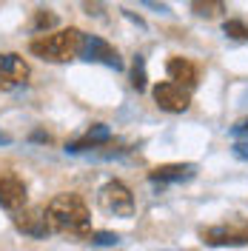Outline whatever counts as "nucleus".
<instances>
[{
	"mask_svg": "<svg viewBox=\"0 0 248 251\" xmlns=\"http://www.w3.org/2000/svg\"><path fill=\"white\" fill-rule=\"evenodd\" d=\"M49 228L54 234L72 237V240H89L92 237V214L80 194H57L46 205Z\"/></svg>",
	"mask_w": 248,
	"mask_h": 251,
	"instance_id": "nucleus-1",
	"label": "nucleus"
},
{
	"mask_svg": "<svg viewBox=\"0 0 248 251\" xmlns=\"http://www.w3.org/2000/svg\"><path fill=\"white\" fill-rule=\"evenodd\" d=\"M80 43H83L80 29H60L34 37L29 43V51L46 63H69L80 54Z\"/></svg>",
	"mask_w": 248,
	"mask_h": 251,
	"instance_id": "nucleus-2",
	"label": "nucleus"
},
{
	"mask_svg": "<svg viewBox=\"0 0 248 251\" xmlns=\"http://www.w3.org/2000/svg\"><path fill=\"white\" fill-rule=\"evenodd\" d=\"M200 240L205 246H248V220H231V223H220V226H208L200 231Z\"/></svg>",
	"mask_w": 248,
	"mask_h": 251,
	"instance_id": "nucleus-3",
	"label": "nucleus"
},
{
	"mask_svg": "<svg viewBox=\"0 0 248 251\" xmlns=\"http://www.w3.org/2000/svg\"><path fill=\"white\" fill-rule=\"evenodd\" d=\"M77 57H83V60H89V63H103L109 69H123V60H120L117 49L111 46V43H106L103 37H97V34H83Z\"/></svg>",
	"mask_w": 248,
	"mask_h": 251,
	"instance_id": "nucleus-4",
	"label": "nucleus"
},
{
	"mask_svg": "<svg viewBox=\"0 0 248 251\" xmlns=\"http://www.w3.org/2000/svg\"><path fill=\"white\" fill-rule=\"evenodd\" d=\"M29 63L23 60L15 51H6L0 54V92H12V89H20L29 83Z\"/></svg>",
	"mask_w": 248,
	"mask_h": 251,
	"instance_id": "nucleus-5",
	"label": "nucleus"
},
{
	"mask_svg": "<svg viewBox=\"0 0 248 251\" xmlns=\"http://www.w3.org/2000/svg\"><path fill=\"white\" fill-rule=\"evenodd\" d=\"M100 203L106 205V211H111L114 217H131L134 214V194L128 191L125 183L111 180L100 191Z\"/></svg>",
	"mask_w": 248,
	"mask_h": 251,
	"instance_id": "nucleus-6",
	"label": "nucleus"
},
{
	"mask_svg": "<svg viewBox=\"0 0 248 251\" xmlns=\"http://www.w3.org/2000/svg\"><path fill=\"white\" fill-rule=\"evenodd\" d=\"M26 200H29L26 183L15 172H0V208L20 211V208H26Z\"/></svg>",
	"mask_w": 248,
	"mask_h": 251,
	"instance_id": "nucleus-7",
	"label": "nucleus"
},
{
	"mask_svg": "<svg viewBox=\"0 0 248 251\" xmlns=\"http://www.w3.org/2000/svg\"><path fill=\"white\" fill-rule=\"evenodd\" d=\"M154 103L160 106L163 111H171V114H180V111H186L191 106V92L183 89V86H177V83H157L154 86Z\"/></svg>",
	"mask_w": 248,
	"mask_h": 251,
	"instance_id": "nucleus-8",
	"label": "nucleus"
},
{
	"mask_svg": "<svg viewBox=\"0 0 248 251\" xmlns=\"http://www.w3.org/2000/svg\"><path fill=\"white\" fill-rule=\"evenodd\" d=\"M15 228L26 237L43 240L46 234H51L49 220H46V208H20V211H15Z\"/></svg>",
	"mask_w": 248,
	"mask_h": 251,
	"instance_id": "nucleus-9",
	"label": "nucleus"
},
{
	"mask_svg": "<svg viewBox=\"0 0 248 251\" xmlns=\"http://www.w3.org/2000/svg\"><path fill=\"white\" fill-rule=\"evenodd\" d=\"M111 140V131H109V126H103V123H94L80 140L74 143H69L66 146V151H72V154H77V151H94V149H100V146H106V143Z\"/></svg>",
	"mask_w": 248,
	"mask_h": 251,
	"instance_id": "nucleus-10",
	"label": "nucleus"
},
{
	"mask_svg": "<svg viewBox=\"0 0 248 251\" xmlns=\"http://www.w3.org/2000/svg\"><path fill=\"white\" fill-rule=\"evenodd\" d=\"M166 72H169V80L171 83H177V86H183V89H194L197 86V66L186 57H171L169 66H166Z\"/></svg>",
	"mask_w": 248,
	"mask_h": 251,
	"instance_id": "nucleus-11",
	"label": "nucleus"
},
{
	"mask_svg": "<svg viewBox=\"0 0 248 251\" xmlns=\"http://www.w3.org/2000/svg\"><path fill=\"white\" fill-rule=\"evenodd\" d=\"M194 166L191 163H169V166H157L154 172L149 174L151 183H183V180H191L194 177Z\"/></svg>",
	"mask_w": 248,
	"mask_h": 251,
	"instance_id": "nucleus-12",
	"label": "nucleus"
},
{
	"mask_svg": "<svg viewBox=\"0 0 248 251\" xmlns=\"http://www.w3.org/2000/svg\"><path fill=\"white\" fill-rule=\"evenodd\" d=\"M191 12L197 17H205V20H214L225 12V0H191Z\"/></svg>",
	"mask_w": 248,
	"mask_h": 251,
	"instance_id": "nucleus-13",
	"label": "nucleus"
},
{
	"mask_svg": "<svg viewBox=\"0 0 248 251\" xmlns=\"http://www.w3.org/2000/svg\"><path fill=\"white\" fill-rule=\"evenodd\" d=\"M223 31H225L228 37H234V40H246L248 43V26L243 20H225V23H223Z\"/></svg>",
	"mask_w": 248,
	"mask_h": 251,
	"instance_id": "nucleus-14",
	"label": "nucleus"
},
{
	"mask_svg": "<svg viewBox=\"0 0 248 251\" xmlns=\"http://www.w3.org/2000/svg\"><path fill=\"white\" fill-rule=\"evenodd\" d=\"M51 26H57V15L54 12H37L31 20V31H46Z\"/></svg>",
	"mask_w": 248,
	"mask_h": 251,
	"instance_id": "nucleus-15",
	"label": "nucleus"
},
{
	"mask_svg": "<svg viewBox=\"0 0 248 251\" xmlns=\"http://www.w3.org/2000/svg\"><path fill=\"white\" fill-rule=\"evenodd\" d=\"M131 86L137 89V92H143L146 89V63H143V57H134V72H131Z\"/></svg>",
	"mask_w": 248,
	"mask_h": 251,
	"instance_id": "nucleus-16",
	"label": "nucleus"
},
{
	"mask_svg": "<svg viewBox=\"0 0 248 251\" xmlns=\"http://www.w3.org/2000/svg\"><path fill=\"white\" fill-rule=\"evenodd\" d=\"M117 240H120V237L109 234V231H97V234L92 231V243L94 246H117Z\"/></svg>",
	"mask_w": 248,
	"mask_h": 251,
	"instance_id": "nucleus-17",
	"label": "nucleus"
},
{
	"mask_svg": "<svg viewBox=\"0 0 248 251\" xmlns=\"http://www.w3.org/2000/svg\"><path fill=\"white\" fill-rule=\"evenodd\" d=\"M231 134L234 137H248V117L246 120H240L237 126H231Z\"/></svg>",
	"mask_w": 248,
	"mask_h": 251,
	"instance_id": "nucleus-18",
	"label": "nucleus"
},
{
	"mask_svg": "<svg viewBox=\"0 0 248 251\" xmlns=\"http://www.w3.org/2000/svg\"><path fill=\"white\" fill-rule=\"evenodd\" d=\"M234 154L240 157V160H248V146L246 143H237V146H234Z\"/></svg>",
	"mask_w": 248,
	"mask_h": 251,
	"instance_id": "nucleus-19",
	"label": "nucleus"
},
{
	"mask_svg": "<svg viewBox=\"0 0 248 251\" xmlns=\"http://www.w3.org/2000/svg\"><path fill=\"white\" fill-rule=\"evenodd\" d=\"M6 143H9V134H3V131H0V146H6Z\"/></svg>",
	"mask_w": 248,
	"mask_h": 251,
	"instance_id": "nucleus-20",
	"label": "nucleus"
}]
</instances>
